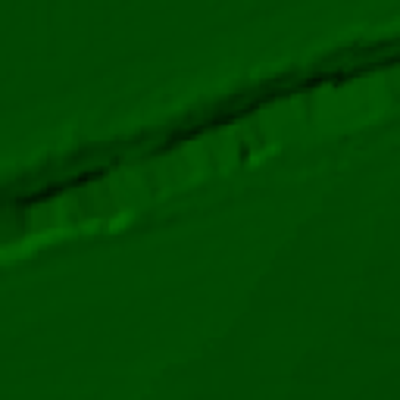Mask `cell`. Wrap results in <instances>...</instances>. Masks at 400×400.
I'll list each match as a JSON object with an SVG mask.
<instances>
[{
    "label": "cell",
    "instance_id": "1",
    "mask_svg": "<svg viewBox=\"0 0 400 400\" xmlns=\"http://www.w3.org/2000/svg\"><path fill=\"white\" fill-rule=\"evenodd\" d=\"M106 178L116 181L122 191H138V188H144V175L135 162H119V166H112L110 172H106Z\"/></svg>",
    "mask_w": 400,
    "mask_h": 400
},
{
    "label": "cell",
    "instance_id": "2",
    "mask_svg": "<svg viewBox=\"0 0 400 400\" xmlns=\"http://www.w3.org/2000/svg\"><path fill=\"white\" fill-rule=\"evenodd\" d=\"M281 103H285V116H288V122H294V119H303V116H306V100H303V91H300V94H291V97H281Z\"/></svg>",
    "mask_w": 400,
    "mask_h": 400
},
{
    "label": "cell",
    "instance_id": "3",
    "mask_svg": "<svg viewBox=\"0 0 400 400\" xmlns=\"http://www.w3.org/2000/svg\"><path fill=\"white\" fill-rule=\"evenodd\" d=\"M144 185H147L153 194H166V185H169V181L162 178V175H156V172H147V175H144Z\"/></svg>",
    "mask_w": 400,
    "mask_h": 400
}]
</instances>
